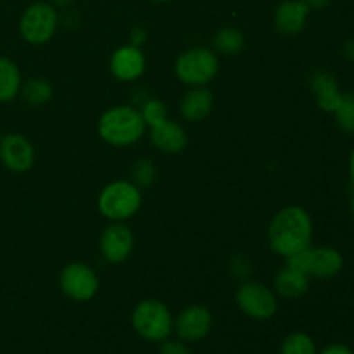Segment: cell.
I'll list each match as a JSON object with an SVG mask.
<instances>
[{"label": "cell", "mask_w": 354, "mask_h": 354, "mask_svg": "<svg viewBox=\"0 0 354 354\" xmlns=\"http://www.w3.org/2000/svg\"><path fill=\"white\" fill-rule=\"evenodd\" d=\"M313 221L301 206H287L273 216L268 227V242L273 252L282 258H290L311 248Z\"/></svg>", "instance_id": "6da1fadb"}, {"label": "cell", "mask_w": 354, "mask_h": 354, "mask_svg": "<svg viewBox=\"0 0 354 354\" xmlns=\"http://www.w3.org/2000/svg\"><path fill=\"white\" fill-rule=\"evenodd\" d=\"M145 121L133 106H116L107 109L99 120V135L104 142L116 147L131 145L140 140Z\"/></svg>", "instance_id": "7a4b0ae2"}, {"label": "cell", "mask_w": 354, "mask_h": 354, "mask_svg": "<svg viewBox=\"0 0 354 354\" xmlns=\"http://www.w3.org/2000/svg\"><path fill=\"white\" fill-rule=\"evenodd\" d=\"M173 317L165 303L158 299H144L135 306L131 313V325L142 339L159 342L169 339L173 334Z\"/></svg>", "instance_id": "3957f363"}, {"label": "cell", "mask_w": 354, "mask_h": 354, "mask_svg": "<svg viewBox=\"0 0 354 354\" xmlns=\"http://www.w3.org/2000/svg\"><path fill=\"white\" fill-rule=\"evenodd\" d=\"M142 204V194L133 182L118 180L104 187L97 206L102 216L111 221H124L133 216Z\"/></svg>", "instance_id": "277c9868"}, {"label": "cell", "mask_w": 354, "mask_h": 354, "mask_svg": "<svg viewBox=\"0 0 354 354\" xmlns=\"http://www.w3.org/2000/svg\"><path fill=\"white\" fill-rule=\"evenodd\" d=\"M220 59L206 47H194L182 52L175 62V73L182 83L189 86H204L218 75Z\"/></svg>", "instance_id": "5b68a950"}, {"label": "cell", "mask_w": 354, "mask_h": 354, "mask_svg": "<svg viewBox=\"0 0 354 354\" xmlns=\"http://www.w3.org/2000/svg\"><path fill=\"white\" fill-rule=\"evenodd\" d=\"M287 265L301 270L310 279H334L342 272L344 258L334 248H308L287 258Z\"/></svg>", "instance_id": "8992f818"}, {"label": "cell", "mask_w": 354, "mask_h": 354, "mask_svg": "<svg viewBox=\"0 0 354 354\" xmlns=\"http://www.w3.org/2000/svg\"><path fill=\"white\" fill-rule=\"evenodd\" d=\"M57 10L48 2H35L24 9L19 19V33L31 45H44L57 30Z\"/></svg>", "instance_id": "52a82bcc"}, {"label": "cell", "mask_w": 354, "mask_h": 354, "mask_svg": "<svg viewBox=\"0 0 354 354\" xmlns=\"http://www.w3.org/2000/svg\"><path fill=\"white\" fill-rule=\"evenodd\" d=\"M239 308L244 315L254 320H270L279 310L275 292L261 282H244L235 294Z\"/></svg>", "instance_id": "ba28073f"}, {"label": "cell", "mask_w": 354, "mask_h": 354, "mask_svg": "<svg viewBox=\"0 0 354 354\" xmlns=\"http://www.w3.org/2000/svg\"><path fill=\"white\" fill-rule=\"evenodd\" d=\"M59 286L69 299L90 301L99 290V279L90 266L83 263H71L61 270Z\"/></svg>", "instance_id": "9c48e42d"}, {"label": "cell", "mask_w": 354, "mask_h": 354, "mask_svg": "<svg viewBox=\"0 0 354 354\" xmlns=\"http://www.w3.org/2000/svg\"><path fill=\"white\" fill-rule=\"evenodd\" d=\"M213 325L211 311L203 304L183 308L173 322V332L185 342H197L207 337Z\"/></svg>", "instance_id": "30bf717a"}, {"label": "cell", "mask_w": 354, "mask_h": 354, "mask_svg": "<svg viewBox=\"0 0 354 354\" xmlns=\"http://www.w3.org/2000/svg\"><path fill=\"white\" fill-rule=\"evenodd\" d=\"M0 161L14 173L28 171L35 162L33 145L21 133L3 135L0 138Z\"/></svg>", "instance_id": "8fae6325"}, {"label": "cell", "mask_w": 354, "mask_h": 354, "mask_svg": "<svg viewBox=\"0 0 354 354\" xmlns=\"http://www.w3.org/2000/svg\"><path fill=\"white\" fill-rule=\"evenodd\" d=\"M131 251H133V234L127 225L114 221L104 230L100 237V252L106 261L113 265L127 261Z\"/></svg>", "instance_id": "7c38bea8"}, {"label": "cell", "mask_w": 354, "mask_h": 354, "mask_svg": "<svg viewBox=\"0 0 354 354\" xmlns=\"http://www.w3.org/2000/svg\"><path fill=\"white\" fill-rule=\"evenodd\" d=\"M311 9L304 0H283L273 14V24L277 31L286 37H296L306 26Z\"/></svg>", "instance_id": "4fadbf2b"}, {"label": "cell", "mask_w": 354, "mask_h": 354, "mask_svg": "<svg viewBox=\"0 0 354 354\" xmlns=\"http://www.w3.org/2000/svg\"><path fill=\"white\" fill-rule=\"evenodd\" d=\"M145 71V55L140 47L124 45L114 50L111 57V73L121 82H133Z\"/></svg>", "instance_id": "5bb4252c"}, {"label": "cell", "mask_w": 354, "mask_h": 354, "mask_svg": "<svg viewBox=\"0 0 354 354\" xmlns=\"http://www.w3.org/2000/svg\"><path fill=\"white\" fill-rule=\"evenodd\" d=\"M311 92L315 95V102L325 113H334L341 100L342 92L339 88L337 78L330 71L317 69L310 78Z\"/></svg>", "instance_id": "9a60e30c"}, {"label": "cell", "mask_w": 354, "mask_h": 354, "mask_svg": "<svg viewBox=\"0 0 354 354\" xmlns=\"http://www.w3.org/2000/svg\"><path fill=\"white\" fill-rule=\"evenodd\" d=\"M151 142L156 149L166 154L182 152L187 145V133L178 123L165 120L162 123L151 127Z\"/></svg>", "instance_id": "2e32d148"}, {"label": "cell", "mask_w": 354, "mask_h": 354, "mask_svg": "<svg viewBox=\"0 0 354 354\" xmlns=\"http://www.w3.org/2000/svg\"><path fill=\"white\" fill-rule=\"evenodd\" d=\"M273 289L286 299H299L310 289V277L294 266L286 265L277 272L273 279Z\"/></svg>", "instance_id": "e0dca14e"}, {"label": "cell", "mask_w": 354, "mask_h": 354, "mask_svg": "<svg viewBox=\"0 0 354 354\" xmlns=\"http://www.w3.org/2000/svg\"><path fill=\"white\" fill-rule=\"evenodd\" d=\"M213 109V95L204 86H194L180 100V114L187 121H201Z\"/></svg>", "instance_id": "ac0fdd59"}, {"label": "cell", "mask_w": 354, "mask_h": 354, "mask_svg": "<svg viewBox=\"0 0 354 354\" xmlns=\"http://www.w3.org/2000/svg\"><path fill=\"white\" fill-rule=\"evenodd\" d=\"M21 90V73L16 62L0 57V102H9Z\"/></svg>", "instance_id": "d6986e66"}, {"label": "cell", "mask_w": 354, "mask_h": 354, "mask_svg": "<svg viewBox=\"0 0 354 354\" xmlns=\"http://www.w3.org/2000/svg\"><path fill=\"white\" fill-rule=\"evenodd\" d=\"M52 92L54 90H52L50 82L45 78H30L24 82V85H21L19 90L23 100L30 106H41L48 102L52 99Z\"/></svg>", "instance_id": "ffe728a7"}, {"label": "cell", "mask_w": 354, "mask_h": 354, "mask_svg": "<svg viewBox=\"0 0 354 354\" xmlns=\"http://www.w3.org/2000/svg\"><path fill=\"white\" fill-rule=\"evenodd\" d=\"M244 35L237 28H221L213 37L214 50L225 55H237L244 48Z\"/></svg>", "instance_id": "44dd1931"}, {"label": "cell", "mask_w": 354, "mask_h": 354, "mask_svg": "<svg viewBox=\"0 0 354 354\" xmlns=\"http://www.w3.org/2000/svg\"><path fill=\"white\" fill-rule=\"evenodd\" d=\"M280 354H318L313 339L304 332H292L280 346Z\"/></svg>", "instance_id": "7402d4cb"}, {"label": "cell", "mask_w": 354, "mask_h": 354, "mask_svg": "<svg viewBox=\"0 0 354 354\" xmlns=\"http://www.w3.org/2000/svg\"><path fill=\"white\" fill-rule=\"evenodd\" d=\"M335 123L344 133L354 135V93H342L334 113Z\"/></svg>", "instance_id": "603a6c76"}, {"label": "cell", "mask_w": 354, "mask_h": 354, "mask_svg": "<svg viewBox=\"0 0 354 354\" xmlns=\"http://www.w3.org/2000/svg\"><path fill=\"white\" fill-rule=\"evenodd\" d=\"M140 114H142V118H144L145 124H149V127H156V124H159V123H162L165 120H168V118H166V114H168L166 106L158 99L145 100V102L142 104Z\"/></svg>", "instance_id": "cb8c5ba5"}, {"label": "cell", "mask_w": 354, "mask_h": 354, "mask_svg": "<svg viewBox=\"0 0 354 354\" xmlns=\"http://www.w3.org/2000/svg\"><path fill=\"white\" fill-rule=\"evenodd\" d=\"M131 176H133V183L137 187L152 185L156 180V168L152 165V161L140 159L138 162H135L133 169H131Z\"/></svg>", "instance_id": "d4e9b609"}, {"label": "cell", "mask_w": 354, "mask_h": 354, "mask_svg": "<svg viewBox=\"0 0 354 354\" xmlns=\"http://www.w3.org/2000/svg\"><path fill=\"white\" fill-rule=\"evenodd\" d=\"M159 354H192L189 346L182 339H166L161 342Z\"/></svg>", "instance_id": "484cf974"}, {"label": "cell", "mask_w": 354, "mask_h": 354, "mask_svg": "<svg viewBox=\"0 0 354 354\" xmlns=\"http://www.w3.org/2000/svg\"><path fill=\"white\" fill-rule=\"evenodd\" d=\"M320 354H354V351L349 346L341 344V342H334V344L325 346Z\"/></svg>", "instance_id": "4316f807"}, {"label": "cell", "mask_w": 354, "mask_h": 354, "mask_svg": "<svg viewBox=\"0 0 354 354\" xmlns=\"http://www.w3.org/2000/svg\"><path fill=\"white\" fill-rule=\"evenodd\" d=\"M144 40H145V31L142 30L140 26L133 28V30H131V45L140 47V45L144 44Z\"/></svg>", "instance_id": "83f0119b"}, {"label": "cell", "mask_w": 354, "mask_h": 354, "mask_svg": "<svg viewBox=\"0 0 354 354\" xmlns=\"http://www.w3.org/2000/svg\"><path fill=\"white\" fill-rule=\"evenodd\" d=\"M304 2H306V6L310 7L311 10H322L325 9V7L330 6L332 0H304Z\"/></svg>", "instance_id": "f1b7e54d"}, {"label": "cell", "mask_w": 354, "mask_h": 354, "mask_svg": "<svg viewBox=\"0 0 354 354\" xmlns=\"http://www.w3.org/2000/svg\"><path fill=\"white\" fill-rule=\"evenodd\" d=\"M342 50H344L346 59L354 62V38H349V40L344 41V48Z\"/></svg>", "instance_id": "f546056e"}, {"label": "cell", "mask_w": 354, "mask_h": 354, "mask_svg": "<svg viewBox=\"0 0 354 354\" xmlns=\"http://www.w3.org/2000/svg\"><path fill=\"white\" fill-rule=\"evenodd\" d=\"M349 178H351V185L354 189V149L351 151V156H349Z\"/></svg>", "instance_id": "4dcf8cb0"}, {"label": "cell", "mask_w": 354, "mask_h": 354, "mask_svg": "<svg viewBox=\"0 0 354 354\" xmlns=\"http://www.w3.org/2000/svg\"><path fill=\"white\" fill-rule=\"evenodd\" d=\"M52 6H57V7H66L69 3H73V0H50Z\"/></svg>", "instance_id": "1f68e13d"}, {"label": "cell", "mask_w": 354, "mask_h": 354, "mask_svg": "<svg viewBox=\"0 0 354 354\" xmlns=\"http://www.w3.org/2000/svg\"><path fill=\"white\" fill-rule=\"evenodd\" d=\"M349 211H351V216L354 220V194L351 196V201H349Z\"/></svg>", "instance_id": "d6a6232c"}, {"label": "cell", "mask_w": 354, "mask_h": 354, "mask_svg": "<svg viewBox=\"0 0 354 354\" xmlns=\"http://www.w3.org/2000/svg\"><path fill=\"white\" fill-rule=\"evenodd\" d=\"M154 2H158V3H165V2H169V0H154Z\"/></svg>", "instance_id": "836d02e7"}, {"label": "cell", "mask_w": 354, "mask_h": 354, "mask_svg": "<svg viewBox=\"0 0 354 354\" xmlns=\"http://www.w3.org/2000/svg\"><path fill=\"white\" fill-rule=\"evenodd\" d=\"M0 138H2V133H0Z\"/></svg>", "instance_id": "e575fe53"}]
</instances>
